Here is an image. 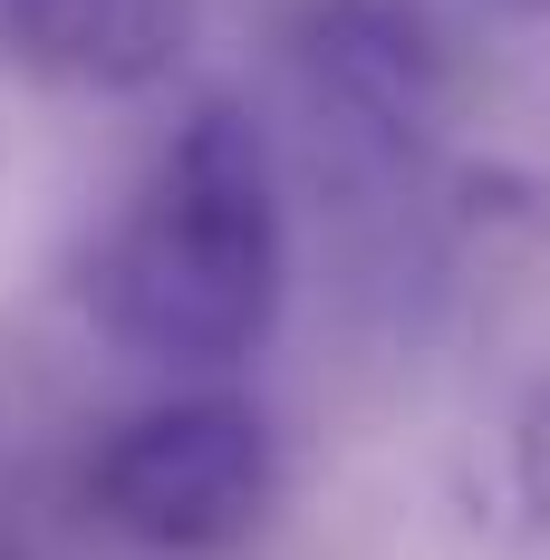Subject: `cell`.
<instances>
[{
    "label": "cell",
    "mask_w": 550,
    "mask_h": 560,
    "mask_svg": "<svg viewBox=\"0 0 550 560\" xmlns=\"http://www.w3.org/2000/svg\"><path fill=\"white\" fill-rule=\"evenodd\" d=\"M290 300V203L261 116L203 97L145 165L136 203L87 261L97 329L174 377H222L261 358Z\"/></svg>",
    "instance_id": "cell-1"
},
{
    "label": "cell",
    "mask_w": 550,
    "mask_h": 560,
    "mask_svg": "<svg viewBox=\"0 0 550 560\" xmlns=\"http://www.w3.org/2000/svg\"><path fill=\"white\" fill-rule=\"evenodd\" d=\"M493 10H550V0H493Z\"/></svg>",
    "instance_id": "cell-6"
},
{
    "label": "cell",
    "mask_w": 550,
    "mask_h": 560,
    "mask_svg": "<svg viewBox=\"0 0 550 560\" xmlns=\"http://www.w3.org/2000/svg\"><path fill=\"white\" fill-rule=\"evenodd\" d=\"M454 39L425 0H300L290 10V88L338 184L386 194L454 126Z\"/></svg>",
    "instance_id": "cell-2"
},
{
    "label": "cell",
    "mask_w": 550,
    "mask_h": 560,
    "mask_svg": "<svg viewBox=\"0 0 550 560\" xmlns=\"http://www.w3.org/2000/svg\"><path fill=\"white\" fill-rule=\"evenodd\" d=\"M213 0H0V49L49 88L136 97L174 78Z\"/></svg>",
    "instance_id": "cell-4"
},
{
    "label": "cell",
    "mask_w": 550,
    "mask_h": 560,
    "mask_svg": "<svg viewBox=\"0 0 550 560\" xmlns=\"http://www.w3.org/2000/svg\"><path fill=\"white\" fill-rule=\"evenodd\" d=\"M512 474H522L531 522L550 532V387H531V396H522V416H512Z\"/></svg>",
    "instance_id": "cell-5"
},
{
    "label": "cell",
    "mask_w": 550,
    "mask_h": 560,
    "mask_svg": "<svg viewBox=\"0 0 550 560\" xmlns=\"http://www.w3.org/2000/svg\"><path fill=\"white\" fill-rule=\"evenodd\" d=\"M87 503L107 532L145 551H232L280 503L271 416L232 387H184L165 406H136L87 464Z\"/></svg>",
    "instance_id": "cell-3"
}]
</instances>
